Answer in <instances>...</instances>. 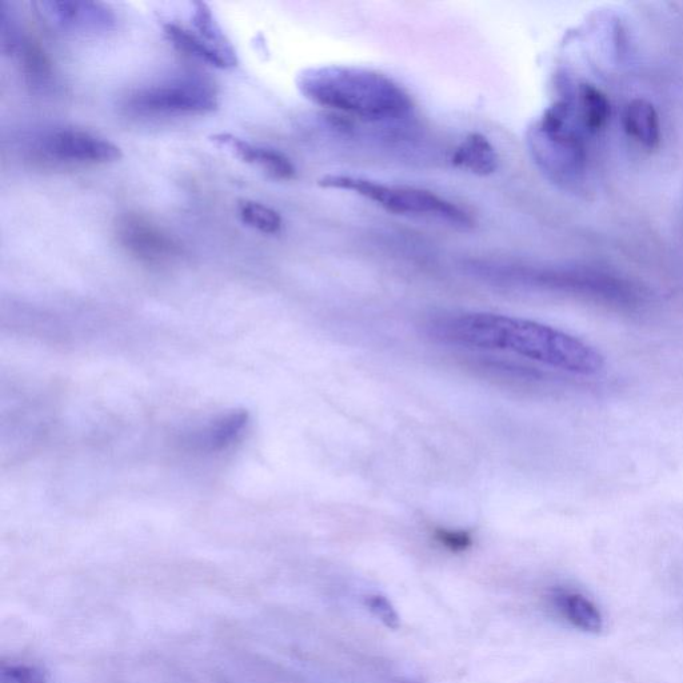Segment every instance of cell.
Returning a JSON list of instances; mask_svg holds the SVG:
<instances>
[{"instance_id": "obj_2", "label": "cell", "mask_w": 683, "mask_h": 683, "mask_svg": "<svg viewBox=\"0 0 683 683\" xmlns=\"http://www.w3.org/2000/svg\"><path fill=\"white\" fill-rule=\"evenodd\" d=\"M297 87L314 105L363 122L401 121L414 109L410 94L393 78L361 66L309 67L298 74Z\"/></svg>"}, {"instance_id": "obj_11", "label": "cell", "mask_w": 683, "mask_h": 683, "mask_svg": "<svg viewBox=\"0 0 683 683\" xmlns=\"http://www.w3.org/2000/svg\"><path fill=\"white\" fill-rule=\"evenodd\" d=\"M451 163L457 169L477 177H490L497 173L499 157L497 150L485 135L471 133L455 147Z\"/></svg>"}, {"instance_id": "obj_3", "label": "cell", "mask_w": 683, "mask_h": 683, "mask_svg": "<svg viewBox=\"0 0 683 683\" xmlns=\"http://www.w3.org/2000/svg\"><path fill=\"white\" fill-rule=\"evenodd\" d=\"M582 129L574 103L566 101L555 102L531 127L530 153L551 181L571 186L585 177L587 150Z\"/></svg>"}, {"instance_id": "obj_18", "label": "cell", "mask_w": 683, "mask_h": 683, "mask_svg": "<svg viewBox=\"0 0 683 683\" xmlns=\"http://www.w3.org/2000/svg\"><path fill=\"white\" fill-rule=\"evenodd\" d=\"M246 421L245 413L227 415L211 426L206 433L199 435V438L203 437V441L199 443H205L210 449H223L237 441L238 435L245 429Z\"/></svg>"}, {"instance_id": "obj_20", "label": "cell", "mask_w": 683, "mask_h": 683, "mask_svg": "<svg viewBox=\"0 0 683 683\" xmlns=\"http://www.w3.org/2000/svg\"><path fill=\"white\" fill-rule=\"evenodd\" d=\"M366 605L371 613L389 629L398 630L401 627V618H399L398 611L395 610L393 603L386 597H383V595H370V597L366 598Z\"/></svg>"}, {"instance_id": "obj_4", "label": "cell", "mask_w": 683, "mask_h": 683, "mask_svg": "<svg viewBox=\"0 0 683 683\" xmlns=\"http://www.w3.org/2000/svg\"><path fill=\"white\" fill-rule=\"evenodd\" d=\"M318 186L327 190L351 191L367 201L374 202L389 213L437 218L463 229L473 226L474 223L469 213L430 190L386 185L345 174L325 175L319 179Z\"/></svg>"}, {"instance_id": "obj_5", "label": "cell", "mask_w": 683, "mask_h": 683, "mask_svg": "<svg viewBox=\"0 0 683 683\" xmlns=\"http://www.w3.org/2000/svg\"><path fill=\"white\" fill-rule=\"evenodd\" d=\"M213 83L197 75L169 79L137 90L127 99V109L143 117L205 115L218 109Z\"/></svg>"}, {"instance_id": "obj_1", "label": "cell", "mask_w": 683, "mask_h": 683, "mask_svg": "<svg viewBox=\"0 0 683 683\" xmlns=\"http://www.w3.org/2000/svg\"><path fill=\"white\" fill-rule=\"evenodd\" d=\"M430 335L446 345L503 351L578 375H595L605 359L573 335L529 319L491 313H465L438 319Z\"/></svg>"}, {"instance_id": "obj_17", "label": "cell", "mask_w": 683, "mask_h": 683, "mask_svg": "<svg viewBox=\"0 0 683 683\" xmlns=\"http://www.w3.org/2000/svg\"><path fill=\"white\" fill-rule=\"evenodd\" d=\"M191 21H193L195 33H197L199 37H202L205 41L211 43V45L217 46L218 49L235 51L233 45H231L229 39H227L225 33H223L221 26L215 21L213 11H211L207 3H194V13Z\"/></svg>"}, {"instance_id": "obj_21", "label": "cell", "mask_w": 683, "mask_h": 683, "mask_svg": "<svg viewBox=\"0 0 683 683\" xmlns=\"http://www.w3.org/2000/svg\"><path fill=\"white\" fill-rule=\"evenodd\" d=\"M435 538H437V541L442 546L451 551H465L473 543V539H471L470 534L466 533V531L439 529L435 533Z\"/></svg>"}, {"instance_id": "obj_16", "label": "cell", "mask_w": 683, "mask_h": 683, "mask_svg": "<svg viewBox=\"0 0 683 683\" xmlns=\"http://www.w3.org/2000/svg\"><path fill=\"white\" fill-rule=\"evenodd\" d=\"M239 215L251 229L263 234H278L282 230L283 221L278 211L254 201L239 202Z\"/></svg>"}, {"instance_id": "obj_7", "label": "cell", "mask_w": 683, "mask_h": 683, "mask_svg": "<svg viewBox=\"0 0 683 683\" xmlns=\"http://www.w3.org/2000/svg\"><path fill=\"white\" fill-rule=\"evenodd\" d=\"M117 238L127 254L149 265H163L182 254L181 243L173 235L138 214L118 219Z\"/></svg>"}, {"instance_id": "obj_22", "label": "cell", "mask_w": 683, "mask_h": 683, "mask_svg": "<svg viewBox=\"0 0 683 683\" xmlns=\"http://www.w3.org/2000/svg\"><path fill=\"white\" fill-rule=\"evenodd\" d=\"M410 683V682H409Z\"/></svg>"}, {"instance_id": "obj_14", "label": "cell", "mask_w": 683, "mask_h": 683, "mask_svg": "<svg viewBox=\"0 0 683 683\" xmlns=\"http://www.w3.org/2000/svg\"><path fill=\"white\" fill-rule=\"evenodd\" d=\"M579 122L589 134H597L605 129L611 117V105L606 95L597 87L582 83L578 87L577 101L574 103Z\"/></svg>"}, {"instance_id": "obj_12", "label": "cell", "mask_w": 683, "mask_h": 683, "mask_svg": "<svg viewBox=\"0 0 683 683\" xmlns=\"http://www.w3.org/2000/svg\"><path fill=\"white\" fill-rule=\"evenodd\" d=\"M623 130L645 149H655L661 142V122L653 103L646 99H634L623 111Z\"/></svg>"}, {"instance_id": "obj_9", "label": "cell", "mask_w": 683, "mask_h": 683, "mask_svg": "<svg viewBox=\"0 0 683 683\" xmlns=\"http://www.w3.org/2000/svg\"><path fill=\"white\" fill-rule=\"evenodd\" d=\"M213 141L229 149L241 161L258 166L271 178L279 179V181H290L297 174L293 162L281 151L251 145V143L242 141V139L230 134L214 135Z\"/></svg>"}, {"instance_id": "obj_6", "label": "cell", "mask_w": 683, "mask_h": 683, "mask_svg": "<svg viewBox=\"0 0 683 683\" xmlns=\"http://www.w3.org/2000/svg\"><path fill=\"white\" fill-rule=\"evenodd\" d=\"M35 153L45 161L62 165H105L123 157L114 143L78 129L47 131L35 142Z\"/></svg>"}, {"instance_id": "obj_8", "label": "cell", "mask_w": 683, "mask_h": 683, "mask_svg": "<svg viewBox=\"0 0 683 683\" xmlns=\"http://www.w3.org/2000/svg\"><path fill=\"white\" fill-rule=\"evenodd\" d=\"M43 17L63 30L107 33L117 25L109 6L82 0H46L38 3Z\"/></svg>"}, {"instance_id": "obj_13", "label": "cell", "mask_w": 683, "mask_h": 683, "mask_svg": "<svg viewBox=\"0 0 683 683\" xmlns=\"http://www.w3.org/2000/svg\"><path fill=\"white\" fill-rule=\"evenodd\" d=\"M555 606L563 617L586 633H599L603 627V617L597 605L585 595L574 591L558 590L554 594Z\"/></svg>"}, {"instance_id": "obj_10", "label": "cell", "mask_w": 683, "mask_h": 683, "mask_svg": "<svg viewBox=\"0 0 683 683\" xmlns=\"http://www.w3.org/2000/svg\"><path fill=\"white\" fill-rule=\"evenodd\" d=\"M165 34L175 49L207 65L217 67V69H231L238 65L237 51L218 49L217 46L211 45L197 33L185 27L167 23Z\"/></svg>"}, {"instance_id": "obj_15", "label": "cell", "mask_w": 683, "mask_h": 683, "mask_svg": "<svg viewBox=\"0 0 683 683\" xmlns=\"http://www.w3.org/2000/svg\"><path fill=\"white\" fill-rule=\"evenodd\" d=\"M19 57H21L23 74L26 81L35 90H49L54 82V70L50 58L42 47L31 39H23L19 43Z\"/></svg>"}, {"instance_id": "obj_19", "label": "cell", "mask_w": 683, "mask_h": 683, "mask_svg": "<svg viewBox=\"0 0 683 683\" xmlns=\"http://www.w3.org/2000/svg\"><path fill=\"white\" fill-rule=\"evenodd\" d=\"M0 683H49L45 671L27 663H6L0 666Z\"/></svg>"}]
</instances>
